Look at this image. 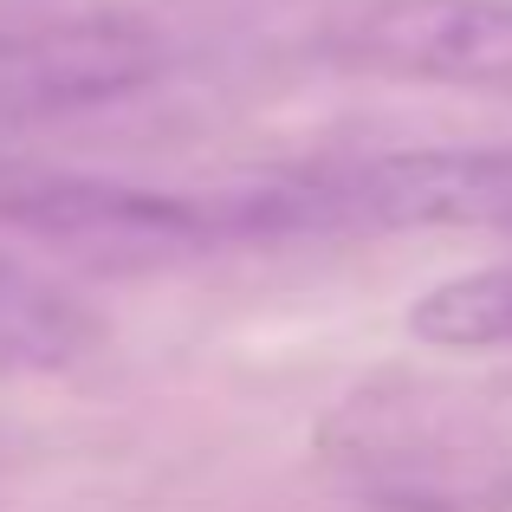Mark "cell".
I'll list each match as a JSON object with an SVG mask.
<instances>
[{
	"label": "cell",
	"instance_id": "obj_1",
	"mask_svg": "<svg viewBox=\"0 0 512 512\" xmlns=\"http://www.w3.org/2000/svg\"><path fill=\"white\" fill-rule=\"evenodd\" d=\"M0 221L65 240L78 253H104V260H156V253L260 240L253 182L182 195V188L98 182V175H0Z\"/></svg>",
	"mask_w": 512,
	"mask_h": 512
},
{
	"label": "cell",
	"instance_id": "obj_2",
	"mask_svg": "<svg viewBox=\"0 0 512 512\" xmlns=\"http://www.w3.org/2000/svg\"><path fill=\"white\" fill-rule=\"evenodd\" d=\"M338 52L383 78L512 91V0H363Z\"/></svg>",
	"mask_w": 512,
	"mask_h": 512
},
{
	"label": "cell",
	"instance_id": "obj_3",
	"mask_svg": "<svg viewBox=\"0 0 512 512\" xmlns=\"http://www.w3.org/2000/svg\"><path fill=\"white\" fill-rule=\"evenodd\" d=\"M409 331L441 350H500L512 344V266L441 279L415 299Z\"/></svg>",
	"mask_w": 512,
	"mask_h": 512
},
{
	"label": "cell",
	"instance_id": "obj_4",
	"mask_svg": "<svg viewBox=\"0 0 512 512\" xmlns=\"http://www.w3.org/2000/svg\"><path fill=\"white\" fill-rule=\"evenodd\" d=\"M493 227L512 234V150H500V169H493Z\"/></svg>",
	"mask_w": 512,
	"mask_h": 512
},
{
	"label": "cell",
	"instance_id": "obj_5",
	"mask_svg": "<svg viewBox=\"0 0 512 512\" xmlns=\"http://www.w3.org/2000/svg\"><path fill=\"white\" fill-rule=\"evenodd\" d=\"M7 279H13V273H7V266H0V292H7Z\"/></svg>",
	"mask_w": 512,
	"mask_h": 512
}]
</instances>
